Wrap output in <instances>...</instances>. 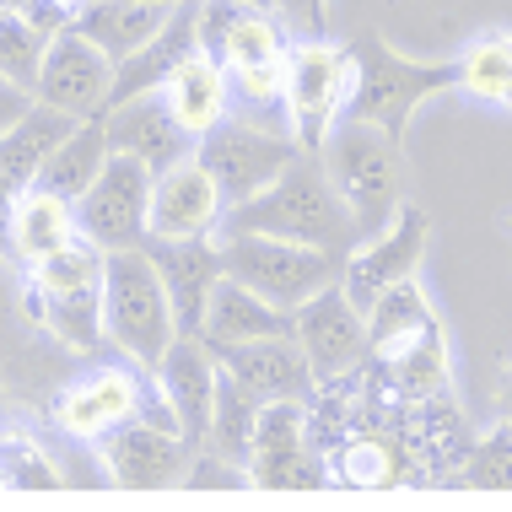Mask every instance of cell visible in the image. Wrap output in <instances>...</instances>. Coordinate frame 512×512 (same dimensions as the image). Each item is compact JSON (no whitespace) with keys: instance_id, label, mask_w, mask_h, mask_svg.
<instances>
[{"instance_id":"obj_1","label":"cell","mask_w":512,"mask_h":512,"mask_svg":"<svg viewBox=\"0 0 512 512\" xmlns=\"http://www.w3.org/2000/svg\"><path fill=\"white\" fill-rule=\"evenodd\" d=\"M216 232H265V238H292V243H313L329 254H351V211L335 195L318 151H297L286 162V173L265 184L259 195H248L243 205H227Z\"/></svg>"},{"instance_id":"obj_2","label":"cell","mask_w":512,"mask_h":512,"mask_svg":"<svg viewBox=\"0 0 512 512\" xmlns=\"http://www.w3.org/2000/svg\"><path fill=\"white\" fill-rule=\"evenodd\" d=\"M345 49H351V98H345L340 119L372 124V130L394 135L399 146H405V130L426 98L459 92V54L453 60H410L372 27L356 33Z\"/></svg>"},{"instance_id":"obj_3","label":"cell","mask_w":512,"mask_h":512,"mask_svg":"<svg viewBox=\"0 0 512 512\" xmlns=\"http://www.w3.org/2000/svg\"><path fill=\"white\" fill-rule=\"evenodd\" d=\"M318 162H324L335 195L345 200V211H351L356 238L378 232L383 221L405 205V146H399L394 135L372 130V124L340 119L335 130L324 135V146H318Z\"/></svg>"},{"instance_id":"obj_4","label":"cell","mask_w":512,"mask_h":512,"mask_svg":"<svg viewBox=\"0 0 512 512\" xmlns=\"http://www.w3.org/2000/svg\"><path fill=\"white\" fill-rule=\"evenodd\" d=\"M103 340L119 362L157 367L178 340V318L146 248H119L103 259Z\"/></svg>"},{"instance_id":"obj_5","label":"cell","mask_w":512,"mask_h":512,"mask_svg":"<svg viewBox=\"0 0 512 512\" xmlns=\"http://www.w3.org/2000/svg\"><path fill=\"white\" fill-rule=\"evenodd\" d=\"M124 421H157L173 426L168 394H162L157 372L119 362V367H92L87 378H71L54 399V426L76 442H98L103 432H114ZM178 432V426H173Z\"/></svg>"},{"instance_id":"obj_6","label":"cell","mask_w":512,"mask_h":512,"mask_svg":"<svg viewBox=\"0 0 512 512\" xmlns=\"http://www.w3.org/2000/svg\"><path fill=\"white\" fill-rule=\"evenodd\" d=\"M221 248V275L243 281L248 292L292 313L297 302H308L318 286L340 281V254L292 238H265V232H216Z\"/></svg>"},{"instance_id":"obj_7","label":"cell","mask_w":512,"mask_h":512,"mask_svg":"<svg viewBox=\"0 0 512 512\" xmlns=\"http://www.w3.org/2000/svg\"><path fill=\"white\" fill-rule=\"evenodd\" d=\"M351 98V49L329 33L292 38L286 49V124L302 151H318Z\"/></svg>"},{"instance_id":"obj_8","label":"cell","mask_w":512,"mask_h":512,"mask_svg":"<svg viewBox=\"0 0 512 512\" xmlns=\"http://www.w3.org/2000/svg\"><path fill=\"white\" fill-rule=\"evenodd\" d=\"M292 130H265V124H248V119H221L216 130H205L195 141V162L216 178L221 200L243 205L248 195H259L265 184L286 173V162L297 157Z\"/></svg>"},{"instance_id":"obj_9","label":"cell","mask_w":512,"mask_h":512,"mask_svg":"<svg viewBox=\"0 0 512 512\" xmlns=\"http://www.w3.org/2000/svg\"><path fill=\"white\" fill-rule=\"evenodd\" d=\"M426 248H432V221H426V211H421V205H399L378 232H367V238L340 259L345 297L367 313L372 302L389 292V286L410 281V275L421 270Z\"/></svg>"},{"instance_id":"obj_10","label":"cell","mask_w":512,"mask_h":512,"mask_svg":"<svg viewBox=\"0 0 512 512\" xmlns=\"http://www.w3.org/2000/svg\"><path fill=\"white\" fill-rule=\"evenodd\" d=\"M146 211H151V168L135 162L130 151H108L103 173L76 200V232L98 243L103 254L146 243Z\"/></svg>"},{"instance_id":"obj_11","label":"cell","mask_w":512,"mask_h":512,"mask_svg":"<svg viewBox=\"0 0 512 512\" xmlns=\"http://www.w3.org/2000/svg\"><path fill=\"white\" fill-rule=\"evenodd\" d=\"M248 480L270 491L297 486H329L324 453L308 432V399H270L259 405L254 448H248Z\"/></svg>"},{"instance_id":"obj_12","label":"cell","mask_w":512,"mask_h":512,"mask_svg":"<svg viewBox=\"0 0 512 512\" xmlns=\"http://www.w3.org/2000/svg\"><path fill=\"white\" fill-rule=\"evenodd\" d=\"M292 340L302 345V356H308V367H313L318 383L340 378V372L362 367L372 356L367 313L345 297L340 281L318 286L308 302H297V308H292Z\"/></svg>"},{"instance_id":"obj_13","label":"cell","mask_w":512,"mask_h":512,"mask_svg":"<svg viewBox=\"0 0 512 512\" xmlns=\"http://www.w3.org/2000/svg\"><path fill=\"white\" fill-rule=\"evenodd\" d=\"M92 448H98V464L108 469V480L124 491L184 486V469L195 459V448L173 426H157V421H124L114 432H103Z\"/></svg>"},{"instance_id":"obj_14","label":"cell","mask_w":512,"mask_h":512,"mask_svg":"<svg viewBox=\"0 0 512 512\" xmlns=\"http://www.w3.org/2000/svg\"><path fill=\"white\" fill-rule=\"evenodd\" d=\"M108 87H114V60H108L98 44H87L76 27H65V33L49 38L44 71L33 81L38 103L60 108V114H71V119H92L108 108Z\"/></svg>"},{"instance_id":"obj_15","label":"cell","mask_w":512,"mask_h":512,"mask_svg":"<svg viewBox=\"0 0 512 512\" xmlns=\"http://www.w3.org/2000/svg\"><path fill=\"white\" fill-rule=\"evenodd\" d=\"M227 200H221L216 178L195 157L173 162L168 173H151V211H146V238L184 243V238H216Z\"/></svg>"},{"instance_id":"obj_16","label":"cell","mask_w":512,"mask_h":512,"mask_svg":"<svg viewBox=\"0 0 512 512\" xmlns=\"http://www.w3.org/2000/svg\"><path fill=\"white\" fill-rule=\"evenodd\" d=\"M103 130L114 141V151H130L151 173H168L173 162L195 157V135L178 124L168 92H141V98H124L114 108H103Z\"/></svg>"},{"instance_id":"obj_17","label":"cell","mask_w":512,"mask_h":512,"mask_svg":"<svg viewBox=\"0 0 512 512\" xmlns=\"http://www.w3.org/2000/svg\"><path fill=\"white\" fill-rule=\"evenodd\" d=\"M151 372H157L162 394H168L178 437H184L189 448H205V437H211V410H216V378H221L216 356L205 351L195 335H178Z\"/></svg>"},{"instance_id":"obj_18","label":"cell","mask_w":512,"mask_h":512,"mask_svg":"<svg viewBox=\"0 0 512 512\" xmlns=\"http://www.w3.org/2000/svg\"><path fill=\"white\" fill-rule=\"evenodd\" d=\"M216 367L227 372V378H238L248 394L259 399V405H270V399H308L318 389L308 356H302V345L292 335H265V340H243V345H221Z\"/></svg>"},{"instance_id":"obj_19","label":"cell","mask_w":512,"mask_h":512,"mask_svg":"<svg viewBox=\"0 0 512 512\" xmlns=\"http://www.w3.org/2000/svg\"><path fill=\"white\" fill-rule=\"evenodd\" d=\"M367 367H372V378H378L394 399H405V405H426V399L453 394V362H448V335H442V324H426V329H415L410 340H394V345H383V351H372Z\"/></svg>"},{"instance_id":"obj_20","label":"cell","mask_w":512,"mask_h":512,"mask_svg":"<svg viewBox=\"0 0 512 512\" xmlns=\"http://www.w3.org/2000/svg\"><path fill=\"white\" fill-rule=\"evenodd\" d=\"M141 248L151 254L162 286H168L178 335H195L200 318H205V297H211V286L221 281V248H216V238H184V243L146 238Z\"/></svg>"},{"instance_id":"obj_21","label":"cell","mask_w":512,"mask_h":512,"mask_svg":"<svg viewBox=\"0 0 512 512\" xmlns=\"http://www.w3.org/2000/svg\"><path fill=\"white\" fill-rule=\"evenodd\" d=\"M22 318L27 329L49 335L65 356H92L103 351V286H81V292H38L22 281Z\"/></svg>"},{"instance_id":"obj_22","label":"cell","mask_w":512,"mask_h":512,"mask_svg":"<svg viewBox=\"0 0 512 512\" xmlns=\"http://www.w3.org/2000/svg\"><path fill=\"white\" fill-rule=\"evenodd\" d=\"M265 335H292V313L265 302L259 292H248L243 281L221 275L205 297V318L195 329V340L205 351H221V345H243V340H265Z\"/></svg>"},{"instance_id":"obj_23","label":"cell","mask_w":512,"mask_h":512,"mask_svg":"<svg viewBox=\"0 0 512 512\" xmlns=\"http://www.w3.org/2000/svg\"><path fill=\"white\" fill-rule=\"evenodd\" d=\"M71 114H60V108H49V103H38L11 124L6 135H0V195H27V189L38 184V173H44V162H49V151L71 135Z\"/></svg>"},{"instance_id":"obj_24","label":"cell","mask_w":512,"mask_h":512,"mask_svg":"<svg viewBox=\"0 0 512 512\" xmlns=\"http://www.w3.org/2000/svg\"><path fill=\"white\" fill-rule=\"evenodd\" d=\"M168 17H173V6H162V0H76L71 27L119 65V60H130Z\"/></svg>"},{"instance_id":"obj_25","label":"cell","mask_w":512,"mask_h":512,"mask_svg":"<svg viewBox=\"0 0 512 512\" xmlns=\"http://www.w3.org/2000/svg\"><path fill=\"white\" fill-rule=\"evenodd\" d=\"M108 151H114V141H108V130H103V114L76 119L71 135H65V141L49 151L44 173H38V189H49V195H60V200L76 205V200L92 189V178L103 173Z\"/></svg>"},{"instance_id":"obj_26","label":"cell","mask_w":512,"mask_h":512,"mask_svg":"<svg viewBox=\"0 0 512 512\" xmlns=\"http://www.w3.org/2000/svg\"><path fill=\"white\" fill-rule=\"evenodd\" d=\"M76 232V205L49 195V189H27L17 195V211H11V259L17 265H38V259H49L54 248H65Z\"/></svg>"},{"instance_id":"obj_27","label":"cell","mask_w":512,"mask_h":512,"mask_svg":"<svg viewBox=\"0 0 512 512\" xmlns=\"http://www.w3.org/2000/svg\"><path fill=\"white\" fill-rule=\"evenodd\" d=\"M168 103H173V114H178V124H184L189 135H200L205 130H216L221 119H227V108H232V92H227V71L211 60V54H189L184 65L168 76Z\"/></svg>"},{"instance_id":"obj_28","label":"cell","mask_w":512,"mask_h":512,"mask_svg":"<svg viewBox=\"0 0 512 512\" xmlns=\"http://www.w3.org/2000/svg\"><path fill=\"white\" fill-rule=\"evenodd\" d=\"M254 426H259V399L248 394L238 378H227V372H221V378H216V410H211V437H205V448L248 469Z\"/></svg>"},{"instance_id":"obj_29","label":"cell","mask_w":512,"mask_h":512,"mask_svg":"<svg viewBox=\"0 0 512 512\" xmlns=\"http://www.w3.org/2000/svg\"><path fill=\"white\" fill-rule=\"evenodd\" d=\"M512 76V33H480L459 54V92L486 108H502Z\"/></svg>"},{"instance_id":"obj_30","label":"cell","mask_w":512,"mask_h":512,"mask_svg":"<svg viewBox=\"0 0 512 512\" xmlns=\"http://www.w3.org/2000/svg\"><path fill=\"white\" fill-rule=\"evenodd\" d=\"M0 480L22 491H54L65 486L60 464L49 459V442L33 437L22 421H0Z\"/></svg>"},{"instance_id":"obj_31","label":"cell","mask_w":512,"mask_h":512,"mask_svg":"<svg viewBox=\"0 0 512 512\" xmlns=\"http://www.w3.org/2000/svg\"><path fill=\"white\" fill-rule=\"evenodd\" d=\"M426 324H437V313H432V302H426L421 292V281H399L389 286L378 302L367 308V340H372V351H383V345H394V340H410L415 329H426Z\"/></svg>"},{"instance_id":"obj_32","label":"cell","mask_w":512,"mask_h":512,"mask_svg":"<svg viewBox=\"0 0 512 512\" xmlns=\"http://www.w3.org/2000/svg\"><path fill=\"white\" fill-rule=\"evenodd\" d=\"M103 248L87 238H71L65 248H54L49 259L27 265V286L38 292H81V286H103Z\"/></svg>"},{"instance_id":"obj_33","label":"cell","mask_w":512,"mask_h":512,"mask_svg":"<svg viewBox=\"0 0 512 512\" xmlns=\"http://www.w3.org/2000/svg\"><path fill=\"white\" fill-rule=\"evenodd\" d=\"M44 54H49V38L22 11H0V76L33 92L38 71H44Z\"/></svg>"},{"instance_id":"obj_34","label":"cell","mask_w":512,"mask_h":512,"mask_svg":"<svg viewBox=\"0 0 512 512\" xmlns=\"http://www.w3.org/2000/svg\"><path fill=\"white\" fill-rule=\"evenodd\" d=\"M459 480L464 486H486V491H512V421H496L491 432L469 442Z\"/></svg>"},{"instance_id":"obj_35","label":"cell","mask_w":512,"mask_h":512,"mask_svg":"<svg viewBox=\"0 0 512 512\" xmlns=\"http://www.w3.org/2000/svg\"><path fill=\"white\" fill-rule=\"evenodd\" d=\"M275 17H281L286 27H292L297 38H318V33L329 27L324 0H275Z\"/></svg>"},{"instance_id":"obj_36","label":"cell","mask_w":512,"mask_h":512,"mask_svg":"<svg viewBox=\"0 0 512 512\" xmlns=\"http://www.w3.org/2000/svg\"><path fill=\"white\" fill-rule=\"evenodd\" d=\"M22 324H27L22 318V281L6 270V259H0V345L17 335Z\"/></svg>"},{"instance_id":"obj_37","label":"cell","mask_w":512,"mask_h":512,"mask_svg":"<svg viewBox=\"0 0 512 512\" xmlns=\"http://www.w3.org/2000/svg\"><path fill=\"white\" fill-rule=\"evenodd\" d=\"M27 108H33V92H27V87H17V81H6V76H0V135H6L11 124H17V119L27 114Z\"/></svg>"},{"instance_id":"obj_38","label":"cell","mask_w":512,"mask_h":512,"mask_svg":"<svg viewBox=\"0 0 512 512\" xmlns=\"http://www.w3.org/2000/svg\"><path fill=\"white\" fill-rule=\"evenodd\" d=\"M11 211H17V200L0 195V259H11Z\"/></svg>"},{"instance_id":"obj_39","label":"cell","mask_w":512,"mask_h":512,"mask_svg":"<svg viewBox=\"0 0 512 512\" xmlns=\"http://www.w3.org/2000/svg\"><path fill=\"white\" fill-rule=\"evenodd\" d=\"M502 421H512V362H507V378H502Z\"/></svg>"},{"instance_id":"obj_40","label":"cell","mask_w":512,"mask_h":512,"mask_svg":"<svg viewBox=\"0 0 512 512\" xmlns=\"http://www.w3.org/2000/svg\"><path fill=\"white\" fill-rule=\"evenodd\" d=\"M238 6H248V11H275V0H238Z\"/></svg>"},{"instance_id":"obj_41","label":"cell","mask_w":512,"mask_h":512,"mask_svg":"<svg viewBox=\"0 0 512 512\" xmlns=\"http://www.w3.org/2000/svg\"><path fill=\"white\" fill-rule=\"evenodd\" d=\"M22 6V0H0V11H17Z\"/></svg>"},{"instance_id":"obj_42","label":"cell","mask_w":512,"mask_h":512,"mask_svg":"<svg viewBox=\"0 0 512 512\" xmlns=\"http://www.w3.org/2000/svg\"><path fill=\"white\" fill-rule=\"evenodd\" d=\"M502 108H512V76H507V98H502Z\"/></svg>"},{"instance_id":"obj_43","label":"cell","mask_w":512,"mask_h":512,"mask_svg":"<svg viewBox=\"0 0 512 512\" xmlns=\"http://www.w3.org/2000/svg\"><path fill=\"white\" fill-rule=\"evenodd\" d=\"M0 405H6V383H0Z\"/></svg>"},{"instance_id":"obj_44","label":"cell","mask_w":512,"mask_h":512,"mask_svg":"<svg viewBox=\"0 0 512 512\" xmlns=\"http://www.w3.org/2000/svg\"><path fill=\"white\" fill-rule=\"evenodd\" d=\"M162 6H178V0H162Z\"/></svg>"}]
</instances>
